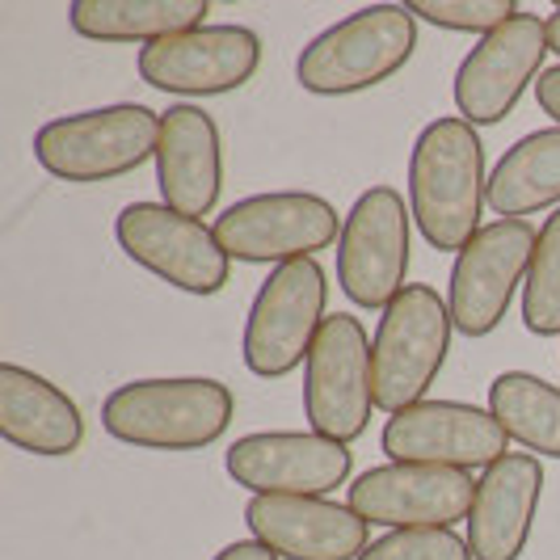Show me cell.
Wrapping results in <instances>:
<instances>
[{"label":"cell","instance_id":"7402d4cb","mask_svg":"<svg viewBox=\"0 0 560 560\" xmlns=\"http://www.w3.org/2000/svg\"><path fill=\"white\" fill-rule=\"evenodd\" d=\"M560 202V127L532 131L505 148L489 173V207L502 220H527Z\"/></svg>","mask_w":560,"mask_h":560},{"label":"cell","instance_id":"7a4b0ae2","mask_svg":"<svg viewBox=\"0 0 560 560\" xmlns=\"http://www.w3.org/2000/svg\"><path fill=\"white\" fill-rule=\"evenodd\" d=\"M236 400L220 380H131L102 400V430L143 451H202L232 425Z\"/></svg>","mask_w":560,"mask_h":560},{"label":"cell","instance_id":"8fae6325","mask_svg":"<svg viewBox=\"0 0 560 560\" xmlns=\"http://www.w3.org/2000/svg\"><path fill=\"white\" fill-rule=\"evenodd\" d=\"M539 228L532 220H493L455 253L447 282V308L464 337L498 334L514 291L527 287Z\"/></svg>","mask_w":560,"mask_h":560},{"label":"cell","instance_id":"44dd1931","mask_svg":"<svg viewBox=\"0 0 560 560\" xmlns=\"http://www.w3.org/2000/svg\"><path fill=\"white\" fill-rule=\"evenodd\" d=\"M207 0H72L68 26L89 43H161L207 26Z\"/></svg>","mask_w":560,"mask_h":560},{"label":"cell","instance_id":"8992f818","mask_svg":"<svg viewBox=\"0 0 560 560\" xmlns=\"http://www.w3.org/2000/svg\"><path fill=\"white\" fill-rule=\"evenodd\" d=\"M329 279L308 261H291L270 270L257 287L241 334V354L257 380H282L300 363H308L312 346L329 320Z\"/></svg>","mask_w":560,"mask_h":560},{"label":"cell","instance_id":"ffe728a7","mask_svg":"<svg viewBox=\"0 0 560 560\" xmlns=\"http://www.w3.org/2000/svg\"><path fill=\"white\" fill-rule=\"evenodd\" d=\"M0 439L43 459L72 455L84 443L81 405L30 366L0 363Z\"/></svg>","mask_w":560,"mask_h":560},{"label":"cell","instance_id":"4316f807","mask_svg":"<svg viewBox=\"0 0 560 560\" xmlns=\"http://www.w3.org/2000/svg\"><path fill=\"white\" fill-rule=\"evenodd\" d=\"M535 97H539V110L560 127V63L557 68H548V72L535 81Z\"/></svg>","mask_w":560,"mask_h":560},{"label":"cell","instance_id":"603a6c76","mask_svg":"<svg viewBox=\"0 0 560 560\" xmlns=\"http://www.w3.org/2000/svg\"><path fill=\"white\" fill-rule=\"evenodd\" d=\"M489 413L510 443L535 459H560V388L532 371H502L489 384Z\"/></svg>","mask_w":560,"mask_h":560},{"label":"cell","instance_id":"484cf974","mask_svg":"<svg viewBox=\"0 0 560 560\" xmlns=\"http://www.w3.org/2000/svg\"><path fill=\"white\" fill-rule=\"evenodd\" d=\"M359 560H472L468 539L451 532V527H434V532H388L371 539Z\"/></svg>","mask_w":560,"mask_h":560},{"label":"cell","instance_id":"277c9868","mask_svg":"<svg viewBox=\"0 0 560 560\" xmlns=\"http://www.w3.org/2000/svg\"><path fill=\"white\" fill-rule=\"evenodd\" d=\"M156 143H161V114L140 102H118L43 122L34 131V161L59 182L93 186L127 177L148 161H156Z\"/></svg>","mask_w":560,"mask_h":560},{"label":"cell","instance_id":"e0dca14e","mask_svg":"<svg viewBox=\"0 0 560 560\" xmlns=\"http://www.w3.org/2000/svg\"><path fill=\"white\" fill-rule=\"evenodd\" d=\"M245 527L279 560H359L371 548L363 518L329 498H249Z\"/></svg>","mask_w":560,"mask_h":560},{"label":"cell","instance_id":"52a82bcc","mask_svg":"<svg viewBox=\"0 0 560 560\" xmlns=\"http://www.w3.org/2000/svg\"><path fill=\"white\" fill-rule=\"evenodd\" d=\"M413 211L400 190L371 186L354 198L341 220L337 241V282L350 304L359 308H388L409 287V257H413Z\"/></svg>","mask_w":560,"mask_h":560},{"label":"cell","instance_id":"d6986e66","mask_svg":"<svg viewBox=\"0 0 560 560\" xmlns=\"http://www.w3.org/2000/svg\"><path fill=\"white\" fill-rule=\"evenodd\" d=\"M544 498V468L527 451H510L477 480L468 514L472 560H518L532 544L535 510Z\"/></svg>","mask_w":560,"mask_h":560},{"label":"cell","instance_id":"5b68a950","mask_svg":"<svg viewBox=\"0 0 560 560\" xmlns=\"http://www.w3.org/2000/svg\"><path fill=\"white\" fill-rule=\"evenodd\" d=\"M451 320L447 300L425 287L409 282L380 316V329L371 337V359H375V405L393 418L409 405H421L430 384L447 363Z\"/></svg>","mask_w":560,"mask_h":560},{"label":"cell","instance_id":"d4e9b609","mask_svg":"<svg viewBox=\"0 0 560 560\" xmlns=\"http://www.w3.org/2000/svg\"><path fill=\"white\" fill-rule=\"evenodd\" d=\"M409 13L439 30L480 34L485 38V34L502 30L510 18H518L523 9L514 0H409Z\"/></svg>","mask_w":560,"mask_h":560},{"label":"cell","instance_id":"2e32d148","mask_svg":"<svg viewBox=\"0 0 560 560\" xmlns=\"http://www.w3.org/2000/svg\"><path fill=\"white\" fill-rule=\"evenodd\" d=\"M261 38L249 26H198L140 47L143 84L177 97H224L257 77Z\"/></svg>","mask_w":560,"mask_h":560},{"label":"cell","instance_id":"7c38bea8","mask_svg":"<svg viewBox=\"0 0 560 560\" xmlns=\"http://www.w3.org/2000/svg\"><path fill=\"white\" fill-rule=\"evenodd\" d=\"M224 468L253 498H329L350 480L354 455L316 430H257L228 447Z\"/></svg>","mask_w":560,"mask_h":560},{"label":"cell","instance_id":"cb8c5ba5","mask_svg":"<svg viewBox=\"0 0 560 560\" xmlns=\"http://www.w3.org/2000/svg\"><path fill=\"white\" fill-rule=\"evenodd\" d=\"M523 325L535 337H560V207L544 220L523 287Z\"/></svg>","mask_w":560,"mask_h":560},{"label":"cell","instance_id":"83f0119b","mask_svg":"<svg viewBox=\"0 0 560 560\" xmlns=\"http://www.w3.org/2000/svg\"><path fill=\"white\" fill-rule=\"evenodd\" d=\"M211 560H279L266 544H257V539H236V544H228L220 548Z\"/></svg>","mask_w":560,"mask_h":560},{"label":"cell","instance_id":"5bb4252c","mask_svg":"<svg viewBox=\"0 0 560 560\" xmlns=\"http://www.w3.org/2000/svg\"><path fill=\"white\" fill-rule=\"evenodd\" d=\"M510 434L489 409L464 400H421L384 421L380 451L393 464H430V468H493L510 455Z\"/></svg>","mask_w":560,"mask_h":560},{"label":"cell","instance_id":"ba28073f","mask_svg":"<svg viewBox=\"0 0 560 560\" xmlns=\"http://www.w3.org/2000/svg\"><path fill=\"white\" fill-rule=\"evenodd\" d=\"M211 228L232 261L275 266V270L291 261H308L341 241L337 207L308 190H270L241 198L220 211Z\"/></svg>","mask_w":560,"mask_h":560},{"label":"cell","instance_id":"3957f363","mask_svg":"<svg viewBox=\"0 0 560 560\" xmlns=\"http://www.w3.org/2000/svg\"><path fill=\"white\" fill-rule=\"evenodd\" d=\"M418 51L409 4H363L320 30L295 59V81L316 97H350L393 81Z\"/></svg>","mask_w":560,"mask_h":560},{"label":"cell","instance_id":"30bf717a","mask_svg":"<svg viewBox=\"0 0 560 560\" xmlns=\"http://www.w3.org/2000/svg\"><path fill=\"white\" fill-rule=\"evenodd\" d=\"M118 249L136 266L186 295H220L232 279V257L215 228L190 220L165 202H131L114 220Z\"/></svg>","mask_w":560,"mask_h":560},{"label":"cell","instance_id":"ac0fdd59","mask_svg":"<svg viewBox=\"0 0 560 560\" xmlns=\"http://www.w3.org/2000/svg\"><path fill=\"white\" fill-rule=\"evenodd\" d=\"M156 186L161 202L190 220L215 211L224 190V140H220V122L202 106L186 102L161 114Z\"/></svg>","mask_w":560,"mask_h":560},{"label":"cell","instance_id":"6da1fadb","mask_svg":"<svg viewBox=\"0 0 560 560\" xmlns=\"http://www.w3.org/2000/svg\"><path fill=\"white\" fill-rule=\"evenodd\" d=\"M489 207V173H485V143L477 127L459 114L425 122L409 152V211L439 253H459L480 228Z\"/></svg>","mask_w":560,"mask_h":560},{"label":"cell","instance_id":"9a60e30c","mask_svg":"<svg viewBox=\"0 0 560 560\" xmlns=\"http://www.w3.org/2000/svg\"><path fill=\"white\" fill-rule=\"evenodd\" d=\"M472 502H477L472 472L430 468V464L366 468L346 498V505L366 527H388V532H434V527H455L459 518L468 523Z\"/></svg>","mask_w":560,"mask_h":560},{"label":"cell","instance_id":"9c48e42d","mask_svg":"<svg viewBox=\"0 0 560 560\" xmlns=\"http://www.w3.org/2000/svg\"><path fill=\"white\" fill-rule=\"evenodd\" d=\"M375 359L359 316L337 312L304 363V413L316 434L334 443L363 439L375 413Z\"/></svg>","mask_w":560,"mask_h":560},{"label":"cell","instance_id":"4fadbf2b","mask_svg":"<svg viewBox=\"0 0 560 560\" xmlns=\"http://www.w3.org/2000/svg\"><path fill=\"white\" fill-rule=\"evenodd\" d=\"M548 51H552L548 22H539L535 13H518L502 30L485 34L464 56L451 84L459 118L472 127H493L505 114H514L523 93L548 72L544 68Z\"/></svg>","mask_w":560,"mask_h":560},{"label":"cell","instance_id":"f1b7e54d","mask_svg":"<svg viewBox=\"0 0 560 560\" xmlns=\"http://www.w3.org/2000/svg\"><path fill=\"white\" fill-rule=\"evenodd\" d=\"M548 22V43H552V56H560V4L544 18Z\"/></svg>","mask_w":560,"mask_h":560}]
</instances>
